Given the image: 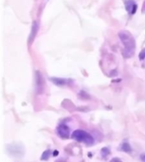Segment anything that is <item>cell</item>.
<instances>
[{
  "instance_id": "1",
  "label": "cell",
  "mask_w": 145,
  "mask_h": 162,
  "mask_svg": "<svg viewBox=\"0 0 145 162\" xmlns=\"http://www.w3.org/2000/svg\"><path fill=\"white\" fill-rule=\"evenodd\" d=\"M119 37L122 40V43L124 45V50L123 54L126 58L132 57L135 51L136 43L134 40L132 34L126 31H122L119 33Z\"/></svg>"
},
{
  "instance_id": "2",
  "label": "cell",
  "mask_w": 145,
  "mask_h": 162,
  "mask_svg": "<svg viewBox=\"0 0 145 162\" xmlns=\"http://www.w3.org/2000/svg\"><path fill=\"white\" fill-rule=\"evenodd\" d=\"M72 138L80 143H84L88 145H92L94 142L93 138L88 132L83 130H76L72 133Z\"/></svg>"
},
{
  "instance_id": "3",
  "label": "cell",
  "mask_w": 145,
  "mask_h": 162,
  "mask_svg": "<svg viewBox=\"0 0 145 162\" xmlns=\"http://www.w3.org/2000/svg\"><path fill=\"white\" fill-rule=\"evenodd\" d=\"M57 133L62 138H68L70 136V129L65 124H61L57 127Z\"/></svg>"
},
{
  "instance_id": "4",
  "label": "cell",
  "mask_w": 145,
  "mask_h": 162,
  "mask_svg": "<svg viewBox=\"0 0 145 162\" xmlns=\"http://www.w3.org/2000/svg\"><path fill=\"white\" fill-rule=\"evenodd\" d=\"M126 10L131 15L135 14L137 11V4L134 3L133 0H128L126 2Z\"/></svg>"
},
{
  "instance_id": "5",
  "label": "cell",
  "mask_w": 145,
  "mask_h": 162,
  "mask_svg": "<svg viewBox=\"0 0 145 162\" xmlns=\"http://www.w3.org/2000/svg\"><path fill=\"white\" fill-rule=\"evenodd\" d=\"M119 150H120L121 151L126 152V153H131V152H132V147L130 146L129 143L124 142V143H122L120 145Z\"/></svg>"
},
{
  "instance_id": "6",
  "label": "cell",
  "mask_w": 145,
  "mask_h": 162,
  "mask_svg": "<svg viewBox=\"0 0 145 162\" xmlns=\"http://www.w3.org/2000/svg\"><path fill=\"white\" fill-rule=\"evenodd\" d=\"M54 83H55L58 86H63L67 83V80L66 79H61V78H51Z\"/></svg>"
},
{
  "instance_id": "7",
  "label": "cell",
  "mask_w": 145,
  "mask_h": 162,
  "mask_svg": "<svg viewBox=\"0 0 145 162\" xmlns=\"http://www.w3.org/2000/svg\"><path fill=\"white\" fill-rule=\"evenodd\" d=\"M50 154H51V150H46L43 153V154H42V156H41V160L42 161H48V158H49V156H50Z\"/></svg>"
},
{
  "instance_id": "8",
  "label": "cell",
  "mask_w": 145,
  "mask_h": 162,
  "mask_svg": "<svg viewBox=\"0 0 145 162\" xmlns=\"http://www.w3.org/2000/svg\"><path fill=\"white\" fill-rule=\"evenodd\" d=\"M110 154V149H108V148H106V147H104V148H103L102 150H101V154H102V156L104 157V158H105L107 155H109Z\"/></svg>"
},
{
  "instance_id": "9",
  "label": "cell",
  "mask_w": 145,
  "mask_h": 162,
  "mask_svg": "<svg viewBox=\"0 0 145 162\" xmlns=\"http://www.w3.org/2000/svg\"><path fill=\"white\" fill-rule=\"evenodd\" d=\"M110 162H122V161L120 160L119 158H113Z\"/></svg>"
},
{
  "instance_id": "10",
  "label": "cell",
  "mask_w": 145,
  "mask_h": 162,
  "mask_svg": "<svg viewBox=\"0 0 145 162\" xmlns=\"http://www.w3.org/2000/svg\"><path fill=\"white\" fill-rule=\"evenodd\" d=\"M144 58H145V51L141 52V54H140V55H139V59H140V60H144Z\"/></svg>"
},
{
  "instance_id": "11",
  "label": "cell",
  "mask_w": 145,
  "mask_h": 162,
  "mask_svg": "<svg viewBox=\"0 0 145 162\" xmlns=\"http://www.w3.org/2000/svg\"><path fill=\"white\" fill-rule=\"evenodd\" d=\"M140 159H141V161L143 162H145V154H142L140 155Z\"/></svg>"
},
{
  "instance_id": "12",
  "label": "cell",
  "mask_w": 145,
  "mask_h": 162,
  "mask_svg": "<svg viewBox=\"0 0 145 162\" xmlns=\"http://www.w3.org/2000/svg\"><path fill=\"white\" fill-rule=\"evenodd\" d=\"M59 154V152L57 151V150H55V151L54 152V156H57Z\"/></svg>"
},
{
  "instance_id": "13",
  "label": "cell",
  "mask_w": 145,
  "mask_h": 162,
  "mask_svg": "<svg viewBox=\"0 0 145 162\" xmlns=\"http://www.w3.org/2000/svg\"><path fill=\"white\" fill-rule=\"evenodd\" d=\"M58 162H61V161H58Z\"/></svg>"
}]
</instances>
